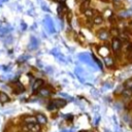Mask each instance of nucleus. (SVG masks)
Masks as SVG:
<instances>
[{"instance_id":"obj_3","label":"nucleus","mask_w":132,"mask_h":132,"mask_svg":"<svg viewBox=\"0 0 132 132\" xmlns=\"http://www.w3.org/2000/svg\"><path fill=\"white\" fill-rule=\"evenodd\" d=\"M52 103L56 106V108H60V107H63L66 105V101L63 99H55L52 101Z\"/></svg>"},{"instance_id":"obj_17","label":"nucleus","mask_w":132,"mask_h":132,"mask_svg":"<svg viewBox=\"0 0 132 132\" xmlns=\"http://www.w3.org/2000/svg\"><path fill=\"white\" fill-rule=\"evenodd\" d=\"M126 108H127L128 110H131V109H132V101L129 102V104H127V105H126Z\"/></svg>"},{"instance_id":"obj_2","label":"nucleus","mask_w":132,"mask_h":132,"mask_svg":"<svg viewBox=\"0 0 132 132\" xmlns=\"http://www.w3.org/2000/svg\"><path fill=\"white\" fill-rule=\"evenodd\" d=\"M97 36H98L100 40H105V39H107V37H108V32L104 29H101L97 32Z\"/></svg>"},{"instance_id":"obj_8","label":"nucleus","mask_w":132,"mask_h":132,"mask_svg":"<svg viewBox=\"0 0 132 132\" xmlns=\"http://www.w3.org/2000/svg\"><path fill=\"white\" fill-rule=\"evenodd\" d=\"M103 23V18L101 16H96L94 17V20H93V24L94 25H100V24Z\"/></svg>"},{"instance_id":"obj_21","label":"nucleus","mask_w":132,"mask_h":132,"mask_svg":"<svg viewBox=\"0 0 132 132\" xmlns=\"http://www.w3.org/2000/svg\"><path fill=\"white\" fill-rule=\"evenodd\" d=\"M62 1H64V0H62Z\"/></svg>"},{"instance_id":"obj_16","label":"nucleus","mask_w":132,"mask_h":132,"mask_svg":"<svg viewBox=\"0 0 132 132\" xmlns=\"http://www.w3.org/2000/svg\"><path fill=\"white\" fill-rule=\"evenodd\" d=\"M126 88H130L131 89V87H132V79H128V81L125 82V85H124Z\"/></svg>"},{"instance_id":"obj_12","label":"nucleus","mask_w":132,"mask_h":132,"mask_svg":"<svg viewBox=\"0 0 132 132\" xmlns=\"http://www.w3.org/2000/svg\"><path fill=\"white\" fill-rule=\"evenodd\" d=\"M109 33L112 34L114 37H118V35L120 34V31H119V29H118V28H112V29H110V31H109Z\"/></svg>"},{"instance_id":"obj_15","label":"nucleus","mask_w":132,"mask_h":132,"mask_svg":"<svg viewBox=\"0 0 132 132\" xmlns=\"http://www.w3.org/2000/svg\"><path fill=\"white\" fill-rule=\"evenodd\" d=\"M123 95L125 97H130L132 95V92H131V90H125V91H123Z\"/></svg>"},{"instance_id":"obj_19","label":"nucleus","mask_w":132,"mask_h":132,"mask_svg":"<svg viewBox=\"0 0 132 132\" xmlns=\"http://www.w3.org/2000/svg\"><path fill=\"white\" fill-rule=\"evenodd\" d=\"M130 90H131V92H132V87H131V89H130Z\"/></svg>"},{"instance_id":"obj_11","label":"nucleus","mask_w":132,"mask_h":132,"mask_svg":"<svg viewBox=\"0 0 132 132\" xmlns=\"http://www.w3.org/2000/svg\"><path fill=\"white\" fill-rule=\"evenodd\" d=\"M25 122L29 123L30 125H34L37 122V120H36V118H34V117H27L25 119Z\"/></svg>"},{"instance_id":"obj_7","label":"nucleus","mask_w":132,"mask_h":132,"mask_svg":"<svg viewBox=\"0 0 132 132\" xmlns=\"http://www.w3.org/2000/svg\"><path fill=\"white\" fill-rule=\"evenodd\" d=\"M42 85H43V81H42V79H40V78L36 79L35 83L33 84V90H34V91H36V90H37V89H39Z\"/></svg>"},{"instance_id":"obj_14","label":"nucleus","mask_w":132,"mask_h":132,"mask_svg":"<svg viewBox=\"0 0 132 132\" xmlns=\"http://www.w3.org/2000/svg\"><path fill=\"white\" fill-rule=\"evenodd\" d=\"M113 4H114V6L116 8H120L121 1H120V0H114V1H113Z\"/></svg>"},{"instance_id":"obj_4","label":"nucleus","mask_w":132,"mask_h":132,"mask_svg":"<svg viewBox=\"0 0 132 132\" xmlns=\"http://www.w3.org/2000/svg\"><path fill=\"white\" fill-rule=\"evenodd\" d=\"M36 120H37V122L39 123V124H46L48 122V119H47V117L44 116V114H40V113H38L36 114Z\"/></svg>"},{"instance_id":"obj_6","label":"nucleus","mask_w":132,"mask_h":132,"mask_svg":"<svg viewBox=\"0 0 132 132\" xmlns=\"http://www.w3.org/2000/svg\"><path fill=\"white\" fill-rule=\"evenodd\" d=\"M9 97L5 94V93H3V92H0V102L1 103H6V102H8L9 101Z\"/></svg>"},{"instance_id":"obj_13","label":"nucleus","mask_w":132,"mask_h":132,"mask_svg":"<svg viewBox=\"0 0 132 132\" xmlns=\"http://www.w3.org/2000/svg\"><path fill=\"white\" fill-rule=\"evenodd\" d=\"M39 94L40 95H42V96H50V94H51V92L48 91V89H41L40 91H39Z\"/></svg>"},{"instance_id":"obj_9","label":"nucleus","mask_w":132,"mask_h":132,"mask_svg":"<svg viewBox=\"0 0 132 132\" xmlns=\"http://www.w3.org/2000/svg\"><path fill=\"white\" fill-rule=\"evenodd\" d=\"M94 13H95V12L93 9H91V8H88L86 10V12H84V15L87 17V18H94Z\"/></svg>"},{"instance_id":"obj_5","label":"nucleus","mask_w":132,"mask_h":132,"mask_svg":"<svg viewBox=\"0 0 132 132\" xmlns=\"http://www.w3.org/2000/svg\"><path fill=\"white\" fill-rule=\"evenodd\" d=\"M90 0H85V1H83L81 3V12H85L87 9L89 8V5H90Z\"/></svg>"},{"instance_id":"obj_18","label":"nucleus","mask_w":132,"mask_h":132,"mask_svg":"<svg viewBox=\"0 0 132 132\" xmlns=\"http://www.w3.org/2000/svg\"><path fill=\"white\" fill-rule=\"evenodd\" d=\"M67 17H68V22H70V21H71V12H68Z\"/></svg>"},{"instance_id":"obj_1","label":"nucleus","mask_w":132,"mask_h":132,"mask_svg":"<svg viewBox=\"0 0 132 132\" xmlns=\"http://www.w3.org/2000/svg\"><path fill=\"white\" fill-rule=\"evenodd\" d=\"M112 48L114 54H118L122 48V40L119 37H114L112 41Z\"/></svg>"},{"instance_id":"obj_10","label":"nucleus","mask_w":132,"mask_h":132,"mask_svg":"<svg viewBox=\"0 0 132 132\" xmlns=\"http://www.w3.org/2000/svg\"><path fill=\"white\" fill-rule=\"evenodd\" d=\"M104 62H105V65L106 66H113L114 65V59H113V57H109V56H107V57H105L104 58Z\"/></svg>"},{"instance_id":"obj_20","label":"nucleus","mask_w":132,"mask_h":132,"mask_svg":"<svg viewBox=\"0 0 132 132\" xmlns=\"http://www.w3.org/2000/svg\"><path fill=\"white\" fill-rule=\"evenodd\" d=\"M81 1H82V2H83V1H85V0H81Z\"/></svg>"}]
</instances>
